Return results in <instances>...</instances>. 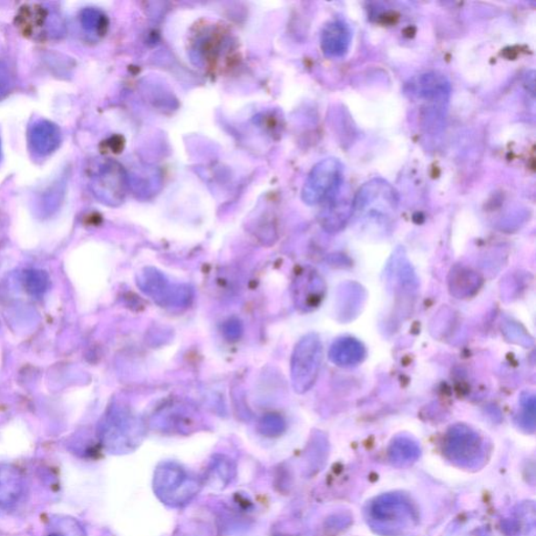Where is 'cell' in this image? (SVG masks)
<instances>
[{"mask_svg":"<svg viewBox=\"0 0 536 536\" xmlns=\"http://www.w3.org/2000/svg\"><path fill=\"white\" fill-rule=\"evenodd\" d=\"M413 87L415 93L427 102L444 105L448 100L450 86L447 77L437 73L422 75Z\"/></svg>","mask_w":536,"mask_h":536,"instance_id":"8","label":"cell"},{"mask_svg":"<svg viewBox=\"0 0 536 536\" xmlns=\"http://www.w3.org/2000/svg\"><path fill=\"white\" fill-rule=\"evenodd\" d=\"M324 282L315 272H303L295 280L294 288V300L297 305L310 310L320 304L324 293Z\"/></svg>","mask_w":536,"mask_h":536,"instance_id":"6","label":"cell"},{"mask_svg":"<svg viewBox=\"0 0 536 536\" xmlns=\"http://www.w3.org/2000/svg\"><path fill=\"white\" fill-rule=\"evenodd\" d=\"M2 140H0V161H2Z\"/></svg>","mask_w":536,"mask_h":536,"instance_id":"17","label":"cell"},{"mask_svg":"<svg viewBox=\"0 0 536 536\" xmlns=\"http://www.w3.org/2000/svg\"><path fill=\"white\" fill-rule=\"evenodd\" d=\"M139 284L142 291L160 305L180 306L190 299L189 288L172 286L164 274L157 270H146Z\"/></svg>","mask_w":536,"mask_h":536,"instance_id":"3","label":"cell"},{"mask_svg":"<svg viewBox=\"0 0 536 536\" xmlns=\"http://www.w3.org/2000/svg\"><path fill=\"white\" fill-rule=\"evenodd\" d=\"M46 536H88L79 521L67 516H55L49 519Z\"/></svg>","mask_w":536,"mask_h":536,"instance_id":"12","label":"cell"},{"mask_svg":"<svg viewBox=\"0 0 536 536\" xmlns=\"http://www.w3.org/2000/svg\"><path fill=\"white\" fill-rule=\"evenodd\" d=\"M365 350L355 338H343L333 345L330 358L338 366H355L363 361Z\"/></svg>","mask_w":536,"mask_h":536,"instance_id":"10","label":"cell"},{"mask_svg":"<svg viewBox=\"0 0 536 536\" xmlns=\"http://www.w3.org/2000/svg\"><path fill=\"white\" fill-rule=\"evenodd\" d=\"M27 142L34 157L44 159L53 154L61 145L59 127L47 119L35 121L27 131Z\"/></svg>","mask_w":536,"mask_h":536,"instance_id":"4","label":"cell"},{"mask_svg":"<svg viewBox=\"0 0 536 536\" xmlns=\"http://www.w3.org/2000/svg\"><path fill=\"white\" fill-rule=\"evenodd\" d=\"M119 176L116 166L106 164L101 167L91 181V190L98 200L109 203L118 201Z\"/></svg>","mask_w":536,"mask_h":536,"instance_id":"9","label":"cell"},{"mask_svg":"<svg viewBox=\"0 0 536 536\" xmlns=\"http://www.w3.org/2000/svg\"><path fill=\"white\" fill-rule=\"evenodd\" d=\"M13 87L12 75L5 63H0V101L10 94Z\"/></svg>","mask_w":536,"mask_h":536,"instance_id":"15","label":"cell"},{"mask_svg":"<svg viewBox=\"0 0 536 536\" xmlns=\"http://www.w3.org/2000/svg\"><path fill=\"white\" fill-rule=\"evenodd\" d=\"M260 425L263 427V433L274 435L282 431V428L284 427V421L282 420L280 416L270 414L261 420Z\"/></svg>","mask_w":536,"mask_h":536,"instance_id":"14","label":"cell"},{"mask_svg":"<svg viewBox=\"0 0 536 536\" xmlns=\"http://www.w3.org/2000/svg\"><path fill=\"white\" fill-rule=\"evenodd\" d=\"M81 25L83 29L90 34L101 36L108 30V21L104 14L93 8H88L81 12Z\"/></svg>","mask_w":536,"mask_h":536,"instance_id":"13","label":"cell"},{"mask_svg":"<svg viewBox=\"0 0 536 536\" xmlns=\"http://www.w3.org/2000/svg\"><path fill=\"white\" fill-rule=\"evenodd\" d=\"M323 348L315 335L303 337L295 345L292 357V380L295 392L312 389L321 369Z\"/></svg>","mask_w":536,"mask_h":536,"instance_id":"1","label":"cell"},{"mask_svg":"<svg viewBox=\"0 0 536 536\" xmlns=\"http://www.w3.org/2000/svg\"><path fill=\"white\" fill-rule=\"evenodd\" d=\"M344 167L336 159H326L317 164L309 174L303 199L309 204L319 203L340 191Z\"/></svg>","mask_w":536,"mask_h":536,"instance_id":"2","label":"cell"},{"mask_svg":"<svg viewBox=\"0 0 536 536\" xmlns=\"http://www.w3.org/2000/svg\"><path fill=\"white\" fill-rule=\"evenodd\" d=\"M26 490V479L18 468L14 465H0V508L15 506L23 498Z\"/></svg>","mask_w":536,"mask_h":536,"instance_id":"5","label":"cell"},{"mask_svg":"<svg viewBox=\"0 0 536 536\" xmlns=\"http://www.w3.org/2000/svg\"><path fill=\"white\" fill-rule=\"evenodd\" d=\"M242 323L238 320H230L225 324L223 333L225 336L229 338L231 341H236L242 334Z\"/></svg>","mask_w":536,"mask_h":536,"instance_id":"16","label":"cell"},{"mask_svg":"<svg viewBox=\"0 0 536 536\" xmlns=\"http://www.w3.org/2000/svg\"><path fill=\"white\" fill-rule=\"evenodd\" d=\"M352 41L350 27L343 21L326 26L322 35L323 52L330 58H341L348 53Z\"/></svg>","mask_w":536,"mask_h":536,"instance_id":"7","label":"cell"},{"mask_svg":"<svg viewBox=\"0 0 536 536\" xmlns=\"http://www.w3.org/2000/svg\"><path fill=\"white\" fill-rule=\"evenodd\" d=\"M47 11L39 5H25L21 8L16 24L26 36H34L45 26Z\"/></svg>","mask_w":536,"mask_h":536,"instance_id":"11","label":"cell"}]
</instances>
